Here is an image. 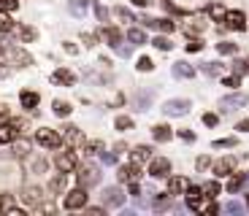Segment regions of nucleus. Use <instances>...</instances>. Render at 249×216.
<instances>
[{
	"label": "nucleus",
	"mask_w": 249,
	"mask_h": 216,
	"mask_svg": "<svg viewBox=\"0 0 249 216\" xmlns=\"http://www.w3.org/2000/svg\"><path fill=\"white\" fill-rule=\"evenodd\" d=\"M84 211H87V214H92V216H100V214H103V208H87V205H84Z\"/></svg>",
	"instance_id": "052dcab7"
},
{
	"label": "nucleus",
	"mask_w": 249,
	"mask_h": 216,
	"mask_svg": "<svg viewBox=\"0 0 249 216\" xmlns=\"http://www.w3.org/2000/svg\"><path fill=\"white\" fill-rule=\"evenodd\" d=\"M133 3H136V6H141V8H143V6H146V3H149V0H133Z\"/></svg>",
	"instance_id": "680f3d73"
},
{
	"label": "nucleus",
	"mask_w": 249,
	"mask_h": 216,
	"mask_svg": "<svg viewBox=\"0 0 249 216\" xmlns=\"http://www.w3.org/2000/svg\"><path fill=\"white\" fill-rule=\"evenodd\" d=\"M203 124H206V127H217L219 116H217V114H203Z\"/></svg>",
	"instance_id": "49530a36"
},
{
	"label": "nucleus",
	"mask_w": 249,
	"mask_h": 216,
	"mask_svg": "<svg viewBox=\"0 0 249 216\" xmlns=\"http://www.w3.org/2000/svg\"><path fill=\"white\" fill-rule=\"evenodd\" d=\"M33 170H36V173H44V170H46V160H36V162H33Z\"/></svg>",
	"instance_id": "603ef678"
},
{
	"label": "nucleus",
	"mask_w": 249,
	"mask_h": 216,
	"mask_svg": "<svg viewBox=\"0 0 249 216\" xmlns=\"http://www.w3.org/2000/svg\"><path fill=\"white\" fill-rule=\"evenodd\" d=\"M19 103H22V108H27V111H36L38 103H41V95H38V92H30V89H25V92L19 95Z\"/></svg>",
	"instance_id": "4468645a"
},
{
	"label": "nucleus",
	"mask_w": 249,
	"mask_h": 216,
	"mask_svg": "<svg viewBox=\"0 0 249 216\" xmlns=\"http://www.w3.org/2000/svg\"><path fill=\"white\" fill-rule=\"evenodd\" d=\"M247 103H249V95L233 92V95H228V98L219 100V108H222V111H236V108H244Z\"/></svg>",
	"instance_id": "39448f33"
},
{
	"label": "nucleus",
	"mask_w": 249,
	"mask_h": 216,
	"mask_svg": "<svg viewBox=\"0 0 249 216\" xmlns=\"http://www.w3.org/2000/svg\"><path fill=\"white\" fill-rule=\"evenodd\" d=\"M27 151H30V143H27V141H17V143H14V154H17V157H27Z\"/></svg>",
	"instance_id": "f704fd0d"
},
{
	"label": "nucleus",
	"mask_w": 249,
	"mask_h": 216,
	"mask_svg": "<svg viewBox=\"0 0 249 216\" xmlns=\"http://www.w3.org/2000/svg\"><path fill=\"white\" fill-rule=\"evenodd\" d=\"M17 130L11 127V122H0V146H6V143H14L17 141Z\"/></svg>",
	"instance_id": "dca6fc26"
},
{
	"label": "nucleus",
	"mask_w": 249,
	"mask_h": 216,
	"mask_svg": "<svg viewBox=\"0 0 249 216\" xmlns=\"http://www.w3.org/2000/svg\"><path fill=\"white\" fill-rule=\"evenodd\" d=\"M122 203H124V192L119 186H108L103 192V208H119Z\"/></svg>",
	"instance_id": "9d476101"
},
{
	"label": "nucleus",
	"mask_w": 249,
	"mask_h": 216,
	"mask_svg": "<svg viewBox=\"0 0 249 216\" xmlns=\"http://www.w3.org/2000/svg\"><path fill=\"white\" fill-rule=\"evenodd\" d=\"M236 130H241V133H249V119H241V122L236 124Z\"/></svg>",
	"instance_id": "4d7b16f0"
},
{
	"label": "nucleus",
	"mask_w": 249,
	"mask_h": 216,
	"mask_svg": "<svg viewBox=\"0 0 249 216\" xmlns=\"http://www.w3.org/2000/svg\"><path fill=\"white\" fill-rule=\"evenodd\" d=\"M127 41H130L133 46H143V43H146V35H143L141 30H136V27H130V30H127Z\"/></svg>",
	"instance_id": "b1692460"
},
{
	"label": "nucleus",
	"mask_w": 249,
	"mask_h": 216,
	"mask_svg": "<svg viewBox=\"0 0 249 216\" xmlns=\"http://www.w3.org/2000/svg\"><path fill=\"white\" fill-rule=\"evenodd\" d=\"M152 135H155L157 143H168L171 138H174V130H171L168 124H157V127L152 130Z\"/></svg>",
	"instance_id": "6ab92c4d"
},
{
	"label": "nucleus",
	"mask_w": 249,
	"mask_h": 216,
	"mask_svg": "<svg viewBox=\"0 0 249 216\" xmlns=\"http://www.w3.org/2000/svg\"><path fill=\"white\" fill-rule=\"evenodd\" d=\"M130 195H133V198H138V195H141V186H138L136 181H130Z\"/></svg>",
	"instance_id": "13d9d810"
},
{
	"label": "nucleus",
	"mask_w": 249,
	"mask_h": 216,
	"mask_svg": "<svg viewBox=\"0 0 249 216\" xmlns=\"http://www.w3.org/2000/svg\"><path fill=\"white\" fill-rule=\"evenodd\" d=\"M190 186V181L184 179V176H174V179L168 181V195L174 198V195H184V189Z\"/></svg>",
	"instance_id": "f3484780"
},
{
	"label": "nucleus",
	"mask_w": 249,
	"mask_h": 216,
	"mask_svg": "<svg viewBox=\"0 0 249 216\" xmlns=\"http://www.w3.org/2000/svg\"><path fill=\"white\" fill-rule=\"evenodd\" d=\"M238 84H241V79H238V76H231V79H225V86H231V89H236Z\"/></svg>",
	"instance_id": "3c124183"
},
{
	"label": "nucleus",
	"mask_w": 249,
	"mask_h": 216,
	"mask_svg": "<svg viewBox=\"0 0 249 216\" xmlns=\"http://www.w3.org/2000/svg\"><path fill=\"white\" fill-rule=\"evenodd\" d=\"M11 57H14V60H17V62H22V68H25V65H30V62H33V57L27 54L25 49H11Z\"/></svg>",
	"instance_id": "393cba45"
},
{
	"label": "nucleus",
	"mask_w": 249,
	"mask_h": 216,
	"mask_svg": "<svg viewBox=\"0 0 249 216\" xmlns=\"http://www.w3.org/2000/svg\"><path fill=\"white\" fill-rule=\"evenodd\" d=\"M103 41L111 46V49H119L122 46V33L117 27H103Z\"/></svg>",
	"instance_id": "2eb2a0df"
},
{
	"label": "nucleus",
	"mask_w": 249,
	"mask_h": 216,
	"mask_svg": "<svg viewBox=\"0 0 249 216\" xmlns=\"http://www.w3.org/2000/svg\"><path fill=\"white\" fill-rule=\"evenodd\" d=\"M222 22L231 30H247V17H244V11H225Z\"/></svg>",
	"instance_id": "1a4fd4ad"
},
{
	"label": "nucleus",
	"mask_w": 249,
	"mask_h": 216,
	"mask_svg": "<svg viewBox=\"0 0 249 216\" xmlns=\"http://www.w3.org/2000/svg\"><path fill=\"white\" fill-rule=\"evenodd\" d=\"M87 200H89L87 186H76V189H71L68 195H65V208H68V211H79V208L87 205Z\"/></svg>",
	"instance_id": "f03ea898"
},
{
	"label": "nucleus",
	"mask_w": 249,
	"mask_h": 216,
	"mask_svg": "<svg viewBox=\"0 0 249 216\" xmlns=\"http://www.w3.org/2000/svg\"><path fill=\"white\" fill-rule=\"evenodd\" d=\"M22 200H25L27 205H38L44 200V189H41V186H25V189H22Z\"/></svg>",
	"instance_id": "ddd939ff"
},
{
	"label": "nucleus",
	"mask_w": 249,
	"mask_h": 216,
	"mask_svg": "<svg viewBox=\"0 0 249 216\" xmlns=\"http://www.w3.org/2000/svg\"><path fill=\"white\" fill-rule=\"evenodd\" d=\"M225 211H228V214H241L244 205L241 203H228V205H225Z\"/></svg>",
	"instance_id": "8fccbe9b"
},
{
	"label": "nucleus",
	"mask_w": 249,
	"mask_h": 216,
	"mask_svg": "<svg viewBox=\"0 0 249 216\" xmlns=\"http://www.w3.org/2000/svg\"><path fill=\"white\" fill-rule=\"evenodd\" d=\"M203 30H206V22H198V19L187 25V35H198V33H203Z\"/></svg>",
	"instance_id": "72a5a7b5"
},
{
	"label": "nucleus",
	"mask_w": 249,
	"mask_h": 216,
	"mask_svg": "<svg viewBox=\"0 0 249 216\" xmlns=\"http://www.w3.org/2000/svg\"><path fill=\"white\" fill-rule=\"evenodd\" d=\"M95 17H98L100 22H108V8L100 6V3H95Z\"/></svg>",
	"instance_id": "37998d69"
},
{
	"label": "nucleus",
	"mask_w": 249,
	"mask_h": 216,
	"mask_svg": "<svg viewBox=\"0 0 249 216\" xmlns=\"http://www.w3.org/2000/svg\"><path fill=\"white\" fill-rule=\"evenodd\" d=\"M19 6V0H0V11H14Z\"/></svg>",
	"instance_id": "de8ad7c7"
},
{
	"label": "nucleus",
	"mask_w": 249,
	"mask_h": 216,
	"mask_svg": "<svg viewBox=\"0 0 249 216\" xmlns=\"http://www.w3.org/2000/svg\"><path fill=\"white\" fill-rule=\"evenodd\" d=\"M244 184H247V179H244V176H233V179L228 181V192H233V195H236V192H241Z\"/></svg>",
	"instance_id": "2f4dec72"
},
{
	"label": "nucleus",
	"mask_w": 249,
	"mask_h": 216,
	"mask_svg": "<svg viewBox=\"0 0 249 216\" xmlns=\"http://www.w3.org/2000/svg\"><path fill=\"white\" fill-rule=\"evenodd\" d=\"M149 157H152V149L149 146H136L130 151V160L136 162V165H141V162H149Z\"/></svg>",
	"instance_id": "aec40b11"
},
{
	"label": "nucleus",
	"mask_w": 249,
	"mask_h": 216,
	"mask_svg": "<svg viewBox=\"0 0 249 216\" xmlns=\"http://www.w3.org/2000/svg\"><path fill=\"white\" fill-rule=\"evenodd\" d=\"M247 208H249V195H247Z\"/></svg>",
	"instance_id": "e2e57ef3"
},
{
	"label": "nucleus",
	"mask_w": 249,
	"mask_h": 216,
	"mask_svg": "<svg viewBox=\"0 0 249 216\" xmlns=\"http://www.w3.org/2000/svg\"><path fill=\"white\" fill-rule=\"evenodd\" d=\"M36 141L41 143L44 149H60L62 146V135L57 133V130H52V127L36 130Z\"/></svg>",
	"instance_id": "f257e3e1"
},
{
	"label": "nucleus",
	"mask_w": 249,
	"mask_h": 216,
	"mask_svg": "<svg viewBox=\"0 0 249 216\" xmlns=\"http://www.w3.org/2000/svg\"><path fill=\"white\" fill-rule=\"evenodd\" d=\"M209 165H212V160H209V157H198V170H206Z\"/></svg>",
	"instance_id": "6e6d98bb"
},
{
	"label": "nucleus",
	"mask_w": 249,
	"mask_h": 216,
	"mask_svg": "<svg viewBox=\"0 0 249 216\" xmlns=\"http://www.w3.org/2000/svg\"><path fill=\"white\" fill-rule=\"evenodd\" d=\"M76 167H79V165H76ZM76 179H79V186H95L100 181V173H98V167L87 165V167H79Z\"/></svg>",
	"instance_id": "0eeeda50"
},
{
	"label": "nucleus",
	"mask_w": 249,
	"mask_h": 216,
	"mask_svg": "<svg viewBox=\"0 0 249 216\" xmlns=\"http://www.w3.org/2000/svg\"><path fill=\"white\" fill-rule=\"evenodd\" d=\"M233 70H236V76L247 73V70H249V60H236V62H233Z\"/></svg>",
	"instance_id": "79ce46f5"
},
{
	"label": "nucleus",
	"mask_w": 249,
	"mask_h": 216,
	"mask_svg": "<svg viewBox=\"0 0 249 216\" xmlns=\"http://www.w3.org/2000/svg\"><path fill=\"white\" fill-rule=\"evenodd\" d=\"M203 70H206L209 76H219V73H222V65H219V62H206Z\"/></svg>",
	"instance_id": "ea45409f"
},
{
	"label": "nucleus",
	"mask_w": 249,
	"mask_h": 216,
	"mask_svg": "<svg viewBox=\"0 0 249 216\" xmlns=\"http://www.w3.org/2000/svg\"><path fill=\"white\" fill-rule=\"evenodd\" d=\"M114 127H117L119 133H124V130H133V119H130V116H124V114H122V116L114 119Z\"/></svg>",
	"instance_id": "bb28decb"
},
{
	"label": "nucleus",
	"mask_w": 249,
	"mask_h": 216,
	"mask_svg": "<svg viewBox=\"0 0 249 216\" xmlns=\"http://www.w3.org/2000/svg\"><path fill=\"white\" fill-rule=\"evenodd\" d=\"M179 138H181V141H187V143H193L195 141V133H193V130H179Z\"/></svg>",
	"instance_id": "09e8293b"
},
{
	"label": "nucleus",
	"mask_w": 249,
	"mask_h": 216,
	"mask_svg": "<svg viewBox=\"0 0 249 216\" xmlns=\"http://www.w3.org/2000/svg\"><path fill=\"white\" fill-rule=\"evenodd\" d=\"M244 179H247V181H249V173H247V176H244Z\"/></svg>",
	"instance_id": "0e129e2a"
},
{
	"label": "nucleus",
	"mask_w": 249,
	"mask_h": 216,
	"mask_svg": "<svg viewBox=\"0 0 249 216\" xmlns=\"http://www.w3.org/2000/svg\"><path fill=\"white\" fill-rule=\"evenodd\" d=\"M203 49V41H200V38H193V41L187 43V51H190V54H195V51H200Z\"/></svg>",
	"instance_id": "a18cd8bd"
},
{
	"label": "nucleus",
	"mask_w": 249,
	"mask_h": 216,
	"mask_svg": "<svg viewBox=\"0 0 249 216\" xmlns=\"http://www.w3.org/2000/svg\"><path fill=\"white\" fill-rule=\"evenodd\" d=\"M14 30V19L8 17V11H0V33H11Z\"/></svg>",
	"instance_id": "cd10ccee"
},
{
	"label": "nucleus",
	"mask_w": 249,
	"mask_h": 216,
	"mask_svg": "<svg viewBox=\"0 0 249 216\" xmlns=\"http://www.w3.org/2000/svg\"><path fill=\"white\" fill-rule=\"evenodd\" d=\"M65 184H68V181H65V173H57L54 179L49 181V192L52 195H62V192H65Z\"/></svg>",
	"instance_id": "4be33fe9"
},
{
	"label": "nucleus",
	"mask_w": 249,
	"mask_h": 216,
	"mask_svg": "<svg viewBox=\"0 0 249 216\" xmlns=\"http://www.w3.org/2000/svg\"><path fill=\"white\" fill-rule=\"evenodd\" d=\"M174 76H179V79H193L195 68L193 65H187V62H174Z\"/></svg>",
	"instance_id": "412c9836"
},
{
	"label": "nucleus",
	"mask_w": 249,
	"mask_h": 216,
	"mask_svg": "<svg viewBox=\"0 0 249 216\" xmlns=\"http://www.w3.org/2000/svg\"><path fill=\"white\" fill-rule=\"evenodd\" d=\"M138 70H141V73H149L152 68H155V62L149 60V57H141V60H138V65H136Z\"/></svg>",
	"instance_id": "58836bf2"
},
{
	"label": "nucleus",
	"mask_w": 249,
	"mask_h": 216,
	"mask_svg": "<svg viewBox=\"0 0 249 216\" xmlns=\"http://www.w3.org/2000/svg\"><path fill=\"white\" fill-rule=\"evenodd\" d=\"M14 30L19 33V38H22V41H33V38H36V30H33V27H27V25H14Z\"/></svg>",
	"instance_id": "c756f323"
},
{
	"label": "nucleus",
	"mask_w": 249,
	"mask_h": 216,
	"mask_svg": "<svg viewBox=\"0 0 249 216\" xmlns=\"http://www.w3.org/2000/svg\"><path fill=\"white\" fill-rule=\"evenodd\" d=\"M52 81H54V84H65V86H73V84H76V76L71 73L68 68H60V70H54V73H52Z\"/></svg>",
	"instance_id": "a211bd4d"
},
{
	"label": "nucleus",
	"mask_w": 249,
	"mask_h": 216,
	"mask_svg": "<svg viewBox=\"0 0 249 216\" xmlns=\"http://www.w3.org/2000/svg\"><path fill=\"white\" fill-rule=\"evenodd\" d=\"M68 8L76 14V17H81V14H87V0H71Z\"/></svg>",
	"instance_id": "7c9ffc66"
},
{
	"label": "nucleus",
	"mask_w": 249,
	"mask_h": 216,
	"mask_svg": "<svg viewBox=\"0 0 249 216\" xmlns=\"http://www.w3.org/2000/svg\"><path fill=\"white\" fill-rule=\"evenodd\" d=\"M62 141L71 143V146H76V143L84 141V133H81L76 124H65V127H62Z\"/></svg>",
	"instance_id": "f8f14e48"
},
{
	"label": "nucleus",
	"mask_w": 249,
	"mask_h": 216,
	"mask_svg": "<svg viewBox=\"0 0 249 216\" xmlns=\"http://www.w3.org/2000/svg\"><path fill=\"white\" fill-rule=\"evenodd\" d=\"M149 176H155V179H168L171 176V160H165V157H155V160H152L149 157Z\"/></svg>",
	"instance_id": "20e7f679"
},
{
	"label": "nucleus",
	"mask_w": 249,
	"mask_h": 216,
	"mask_svg": "<svg viewBox=\"0 0 249 216\" xmlns=\"http://www.w3.org/2000/svg\"><path fill=\"white\" fill-rule=\"evenodd\" d=\"M212 173H214V176H219V179H225V176H233V173H236V160H233V157H222V160L214 162Z\"/></svg>",
	"instance_id": "9b49d317"
},
{
	"label": "nucleus",
	"mask_w": 249,
	"mask_h": 216,
	"mask_svg": "<svg viewBox=\"0 0 249 216\" xmlns=\"http://www.w3.org/2000/svg\"><path fill=\"white\" fill-rule=\"evenodd\" d=\"M190 108H193V103H190V100L174 98V100H168V103L162 105V114H165V116H187V114H190Z\"/></svg>",
	"instance_id": "7ed1b4c3"
},
{
	"label": "nucleus",
	"mask_w": 249,
	"mask_h": 216,
	"mask_svg": "<svg viewBox=\"0 0 249 216\" xmlns=\"http://www.w3.org/2000/svg\"><path fill=\"white\" fill-rule=\"evenodd\" d=\"M152 43H155V49H160V51H168L171 46H174V43H171V41H168V38H165V35H157V38H155V41H152Z\"/></svg>",
	"instance_id": "c9c22d12"
},
{
	"label": "nucleus",
	"mask_w": 249,
	"mask_h": 216,
	"mask_svg": "<svg viewBox=\"0 0 249 216\" xmlns=\"http://www.w3.org/2000/svg\"><path fill=\"white\" fill-rule=\"evenodd\" d=\"M117 179L122 181V184H130V181H138V179H141V165H136V162H130V165H119Z\"/></svg>",
	"instance_id": "6e6552de"
},
{
	"label": "nucleus",
	"mask_w": 249,
	"mask_h": 216,
	"mask_svg": "<svg viewBox=\"0 0 249 216\" xmlns=\"http://www.w3.org/2000/svg\"><path fill=\"white\" fill-rule=\"evenodd\" d=\"M200 189H203V195H206V198H217L219 192H222V186H219L217 181H209V184H203Z\"/></svg>",
	"instance_id": "a878e982"
},
{
	"label": "nucleus",
	"mask_w": 249,
	"mask_h": 216,
	"mask_svg": "<svg viewBox=\"0 0 249 216\" xmlns=\"http://www.w3.org/2000/svg\"><path fill=\"white\" fill-rule=\"evenodd\" d=\"M114 14H117V17L122 19V22H133V14L127 11L124 6H117V8H114Z\"/></svg>",
	"instance_id": "a19ab883"
},
{
	"label": "nucleus",
	"mask_w": 249,
	"mask_h": 216,
	"mask_svg": "<svg viewBox=\"0 0 249 216\" xmlns=\"http://www.w3.org/2000/svg\"><path fill=\"white\" fill-rule=\"evenodd\" d=\"M81 149H84V154H98L100 149H103V143L100 141H81Z\"/></svg>",
	"instance_id": "c85d7f7f"
},
{
	"label": "nucleus",
	"mask_w": 249,
	"mask_h": 216,
	"mask_svg": "<svg viewBox=\"0 0 249 216\" xmlns=\"http://www.w3.org/2000/svg\"><path fill=\"white\" fill-rule=\"evenodd\" d=\"M171 195H160V198H155V208L157 211H165V208H171Z\"/></svg>",
	"instance_id": "473e14b6"
},
{
	"label": "nucleus",
	"mask_w": 249,
	"mask_h": 216,
	"mask_svg": "<svg viewBox=\"0 0 249 216\" xmlns=\"http://www.w3.org/2000/svg\"><path fill=\"white\" fill-rule=\"evenodd\" d=\"M219 54H236V43H217Z\"/></svg>",
	"instance_id": "c03bdc74"
},
{
	"label": "nucleus",
	"mask_w": 249,
	"mask_h": 216,
	"mask_svg": "<svg viewBox=\"0 0 249 216\" xmlns=\"http://www.w3.org/2000/svg\"><path fill=\"white\" fill-rule=\"evenodd\" d=\"M100 162L103 165H117V151H103L100 149Z\"/></svg>",
	"instance_id": "e433bc0d"
},
{
	"label": "nucleus",
	"mask_w": 249,
	"mask_h": 216,
	"mask_svg": "<svg viewBox=\"0 0 249 216\" xmlns=\"http://www.w3.org/2000/svg\"><path fill=\"white\" fill-rule=\"evenodd\" d=\"M214 149H233L236 146V138H219V141H214L212 143Z\"/></svg>",
	"instance_id": "4c0bfd02"
},
{
	"label": "nucleus",
	"mask_w": 249,
	"mask_h": 216,
	"mask_svg": "<svg viewBox=\"0 0 249 216\" xmlns=\"http://www.w3.org/2000/svg\"><path fill=\"white\" fill-rule=\"evenodd\" d=\"M52 111H54V116L65 119V116H71V103H65V100H54V103H52Z\"/></svg>",
	"instance_id": "5701e85b"
},
{
	"label": "nucleus",
	"mask_w": 249,
	"mask_h": 216,
	"mask_svg": "<svg viewBox=\"0 0 249 216\" xmlns=\"http://www.w3.org/2000/svg\"><path fill=\"white\" fill-rule=\"evenodd\" d=\"M209 14H212L214 19H222V14H225V11H222L219 6H209Z\"/></svg>",
	"instance_id": "864d4df0"
},
{
	"label": "nucleus",
	"mask_w": 249,
	"mask_h": 216,
	"mask_svg": "<svg viewBox=\"0 0 249 216\" xmlns=\"http://www.w3.org/2000/svg\"><path fill=\"white\" fill-rule=\"evenodd\" d=\"M54 165H57L60 173H73L76 165H79V160H76L73 151H60V154L54 157Z\"/></svg>",
	"instance_id": "423d86ee"
},
{
	"label": "nucleus",
	"mask_w": 249,
	"mask_h": 216,
	"mask_svg": "<svg viewBox=\"0 0 249 216\" xmlns=\"http://www.w3.org/2000/svg\"><path fill=\"white\" fill-rule=\"evenodd\" d=\"M62 49L68 51V54H76V51H79V49H76V43H62Z\"/></svg>",
	"instance_id": "bf43d9fd"
},
{
	"label": "nucleus",
	"mask_w": 249,
	"mask_h": 216,
	"mask_svg": "<svg viewBox=\"0 0 249 216\" xmlns=\"http://www.w3.org/2000/svg\"><path fill=\"white\" fill-rule=\"evenodd\" d=\"M81 38H84V46H95V41H98V38H95L92 33H84Z\"/></svg>",
	"instance_id": "5fc2aeb1"
}]
</instances>
